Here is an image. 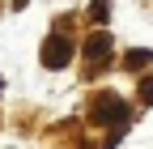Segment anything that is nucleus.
I'll use <instances>...</instances> for the list:
<instances>
[{
	"instance_id": "1",
	"label": "nucleus",
	"mask_w": 153,
	"mask_h": 149,
	"mask_svg": "<svg viewBox=\"0 0 153 149\" xmlns=\"http://www.w3.org/2000/svg\"><path fill=\"white\" fill-rule=\"evenodd\" d=\"M68 60H72V43L64 39V34H51V39L43 43V64L47 68H64Z\"/></svg>"
},
{
	"instance_id": "2",
	"label": "nucleus",
	"mask_w": 153,
	"mask_h": 149,
	"mask_svg": "<svg viewBox=\"0 0 153 149\" xmlns=\"http://www.w3.org/2000/svg\"><path fill=\"white\" fill-rule=\"evenodd\" d=\"M106 51H111V34H106V30H98V34L85 43V55H89V60H102Z\"/></svg>"
},
{
	"instance_id": "3",
	"label": "nucleus",
	"mask_w": 153,
	"mask_h": 149,
	"mask_svg": "<svg viewBox=\"0 0 153 149\" xmlns=\"http://www.w3.org/2000/svg\"><path fill=\"white\" fill-rule=\"evenodd\" d=\"M123 64H128L132 72H140V68L153 64V51H140V47H136V51H128V60H123Z\"/></svg>"
},
{
	"instance_id": "4",
	"label": "nucleus",
	"mask_w": 153,
	"mask_h": 149,
	"mask_svg": "<svg viewBox=\"0 0 153 149\" xmlns=\"http://www.w3.org/2000/svg\"><path fill=\"white\" fill-rule=\"evenodd\" d=\"M89 17H94V22H106V0H94V4H89Z\"/></svg>"
},
{
	"instance_id": "5",
	"label": "nucleus",
	"mask_w": 153,
	"mask_h": 149,
	"mask_svg": "<svg viewBox=\"0 0 153 149\" xmlns=\"http://www.w3.org/2000/svg\"><path fill=\"white\" fill-rule=\"evenodd\" d=\"M140 102H145V107H153V77H149V81H140Z\"/></svg>"
},
{
	"instance_id": "6",
	"label": "nucleus",
	"mask_w": 153,
	"mask_h": 149,
	"mask_svg": "<svg viewBox=\"0 0 153 149\" xmlns=\"http://www.w3.org/2000/svg\"><path fill=\"white\" fill-rule=\"evenodd\" d=\"M13 9H26V0H13Z\"/></svg>"
}]
</instances>
